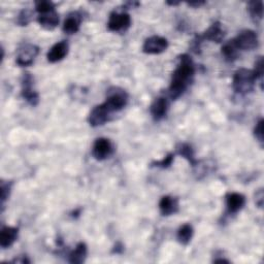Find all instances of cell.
<instances>
[{
    "mask_svg": "<svg viewBox=\"0 0 264 264\" xmlns=\"http://www.w3.org/2000/svg\"><path fill=\"white\" fill-rule=\"evenodd\" d=\"M195 76V65L190 55L183 54L179 57V64L171 75L169 96L175 100L181 97L192 84Z\"/></svg>",
    "mask_w": 264,
    "mask_h": 264,
    "instance_id": "obj_1",
    "label": "cell"
},
{
    "mask_svg": "<svg viewBox=\"0 0 264 264\" xmlns=\"http://www.w3.org/2000/svg\"><path fill=\"white\" fill-rule=\"evenodd\" d=\"M256 78L252 70L239 69L235 72L232 79L233 90L240 95H246L254 90Z\"/></svg>",
    "mask_w": 264,
    "mask_h": 264,
    "instance_id": "obj_2",
    "label": "cell"
},
{
    "mask_svg": "<svg viewBox=\"0 0 264 264\" xmlns=\"http://www.w3.org/2000/svg\"><path fill=\"white\" fill-rule=\"evenodd\" d=\"M128 98V94L124 89L113 87L107 91L106 99L103 104L112 114H114L122 111L127 105Z\"/></svg>",
    "mask_w": 264,
    "mask_h": 264,
    "instance_id": "obj_3",
    "label": "cell"
},
{
    "mask_svg": "<svg viewBox=\"0 0 264 264\" xmlns=\"http://www.w3.org/2000/svg\"><path fill=\"white\" fill-rule=\"evenodd\" d=\"M225 34H226V30L224 26L220 22H215L203 34L197 35L195 37V39L193 40V45H194L193 48L195 50H200L201 45L205 40L219 43L223 40V38L225 37Z\"/></svg>",
    "mask_w": 264,
    "mask_h": 264,
    "instance_id": "obj_4",
    "label": "cell"
},
{
    "mask_svg": "<svg viewBox=\"0 0 264 264\" xmlns=\"http://www.w3.org/2000/svg\"><path fill=\"white\" fill-rule=\"evenodd\" d=\"M233 39L239 51H253L259 46L258 35L251 29L240 31Z\"/></svg>",
    "mask_w": 264,
    "mask_h": 264,
    "instance_id": "obj_5",
    "label": "cell"
},
{
    "mask_svg": "<svg viewBox=\"0 0 264 264\" xmlns=\"http://www.w3.org/2000/svg\"><path fill=\"white\" fill-rule=\"evenodd\" d=\"M38 53H39V48L37 46L31 45V43L23 45L18 50L16 62L19 66H21V68L29 66L34 62Z\"/></svg>",
    "mask_w": 264,
    "mask_h": 264,
    "instance_id": "obj_6",
    "label": "cell"
},
{
    "mask_svg": "<svg viewBox=\"0 0 264 264\" xmlns=\"http://www.w3.org/2000/svg\"><path fill=\"white\" fill-rule=\"evenodd\" d=\"M131 26V17L127 13L113 12L109 15L107 28L113 32L126 31Z\"/></svg>",
    "mask_w": 264,
    "mask_h": 264,
    "instance_id": "obj_7",
    "label": "cell"
},
{
    "mask_svg": "<svg viewBox=\"0 0 264 264\" xmlns=\"http://www.w3.org/2000/svg\"><path fill=\"white\" fill-rule=\"evenodd\" d=\"M168 48V41L165 37L153 35L147 38L143 45V52L148 55H158L165 52Z\"/></svg>",
    "mask_w": 264,
    "mask_h": 264,
    "instance_id": "obj_8",
    "label": "cell"
},
{
    "mask_svg": "<svg viewBox=\"0 0 264 264\" xmlns=\"http://www.w3.org/2000/svg\"><path fill=\"white\" fill-rule=\"evenodd\" d=\"M114 153V146L112 142L104 138L97 139L92 148V155L97 161H103L109 158Z\"/></svg>",
    "mask_w": 264,
    "mask_h": 264,
    "instance_id": "obj_9",
    "label": "cell"
},
{
    "mask_svg": "<svg viewBox=\"0 0 264 264\" xmlns=\"http://www.w3.org/2000/svg\"><path fill=\"white\" fill-rule=\"evenodd\" d=\"M22 97L32 106H35L39 102V95L33 89V78L29 73L24 74L22 78Z\"/></svg>",
    "mask_w": 264,
    "mask_h": 264,
    "instance_id": "obj_10",
    "label": "cell"
},
{
    "mask_svg": "<svg viewBox=\"0 0 264 264\" xmlns=\"http://www.w3.org/2000/svg\"><path fill=\"white\" fill-rule=\"evenodd\" d=\"M112 113L106 108V106L101 103L93 107L88 116V123L92 127H99L104 125L106 122L111 121Z\"/></svg>",
    "mask_w": 264,
    "mask_h": 264,
    "instance_id": "obj_11",
    "label": "cell"
},
{
    "mask_svg": "<svg viewBox=\"0 0 264 264\" xmlns=\"http://www.w3.org/2000/svg\"><path fill=\"white\" fill-rule=\"evenodd\" d=\"M246 197L237 192H231L226 195V208L230 215H235L244 209Z\"/></svg>",
    "mask_w": 264,
    "mask_h": 264,
    "instance_id": "obj_12",
    "label": "cell"
},
{
    "mask_svg": "<svg viewBox=\"0 0 264 264\" xmlns=\"http://www.w3.org/2000/svg\"><path fill=\"white\" fill-rule=\"evenodd\" d=\"M69 51H70L69 42L66 40H61V41L55 43L48 52V54H47L48 61L50 63L59 62L68 56Z\"/></svg>",
    "mask_w": 264,
    "mask_h": 264,
    "instance_id": "obj_13",
    "label": "cell"
},
{
    "mask_svg": "<svg viewBox=\"0 0 264 264\" xmlns=\"http://www.w3.org/2000/svg\"><path fill=\"white\" fill-rule=\"evenodd\" d=\"M159 211L162 216L168 217L179 212V201L178 198L165 195L162 196L159 202Z\"/></svg>",
    "mask_w": 264,
    "mask_h": 264,
    "instance_id": "obj_14",
    "label": "cell"
},
{
    "mask_svg": "<svg viewBox=\"0 0 264 264\" xmlns=\"http://www.w3.org/2000/svg\"><path fill=\"white\" fill-rule=\"evenodd\" d=\"M168 100L165 97H158L156 98L151 106H150V113L155 121H160L167 115L168 111Z\"/></svg>",
    "mask_w": 264,
    "mask_h": 264,
    "instance_id": "obj_15",
    "label": "cell"
},
{
    "mask_svg": "<svg viewBox=\"0 0 264 264\" xmlns=\"http://www.w3.org/2000/svg\"><path fill=\"white\" fill-rule=\"evenodd\" d=\"M82 23V16L80 13H72L64 20L62 30L66 34H75L80 30Z\"/></svg>",
    "mask_w": 264,
    "mask_h": 264,
    "instance_id": "obj_16",
    "label": "cell"
},
{
    "mask_svg": "<svg viewBox=\"0 0 264 264\" xmlns=\"http://www.w3.org/2000/svg\"><path fill=\"white\" fill-rule=\"evenodd\" d=\"M19 234V229L17 227L6 226L3 228L0 233V246L3 249H8L14 245L17 240Z\"/></svg>",
    "mask_w": 264,
    "mask_h": 264,
    "instance_id": "obj_17",
    "label": "cell"
},
{
    "mask_svg": "<svg viewBox=\"0 0 264 264\" xmlns=\"http://www.w3.org/2000/svg\"><path fill=\"white\" fill-rule=\"evenodd\" d=\"M38 24L46 30H53L55 29L59 24V15L56 11L38 15L37 17Z\"/></svg>",
    "mask_w": 264,
    "mask_h": 264,
    "instance_id": "obj_18",
    "label": "cell"
},
{
    "mask_svg": "<svg viewBox=\"0 0 264 264\" xmlns=\"http://www.w3.org/2000/svg\"><path fill=\"white\" fill-rule=\"evenodd\" d=\"M88 254V248L85 243L81 241L77 245L75 250H73L69 255V261L73 264H81L85 262Z\"/></svg>",
    "mask_w": 264,
    "mask_h": 264,
    "instance_id": "obj_19",
    "label": "cell"
},
{
    "mask_svg": "<svg viewBox=\"0 0 264 264\" xmlns=\"http://www.w3.org/2000/svg\"><path fill=\"white\" fill-rule=\"evenodd\" d=\"M221 52H222V55L224 56L225 60L228 61V62H233L235 61L238 56H239V50L237 49L236 45H235V41L234 39H230L228 41H226L223 46H222V49H221Z\"/></svg>",
    "mask_w": 264,
    "mask_h": 264,
    "instance_id": "obj_20",
    "label": "cell"
},
{
    "mask_svg": "<svg viewBox=\"0 0 264 264\" xmlns=\"http://www.w3.org/2000/svg\"><path fill=\"white\" fill-rule=\"evenodd\" d=\"M193 234H194V229L192 227L191 224H183L179 229H178V232H177V239L180 244L184 245V246H187L192 237H193Z\"/></svg>",
    "mask_w": 264,
    "mask_h": 264,
    "instance_id": "obj_21",
    "label": "cell"
},
{
    "mask_svg": "<svg viewBox=\"0 0 264 264\" xmlns=\"http://www.w3.org/2000/svg\"><path fill=\"white\" fill-rule=\"evenodd\" d=\"M248 11L254 22L260 23L263 19V3L261 0L250 2L248 4Z\"/></svg>",
    "mask_w": 264,
    "mask_h": 264,
    "instance_id": "obj_22",
    "label": "cell"
},
{
    "mask_svg": "<svg viewBox=\"0 0 264 264\" xmlns=\"http://www.w3.org/2000/svg\"><path fill=\"white\" fill-rule=\"evenodd\" d=\"M178 154L182 157H184L193 167L197 165L198 161L195 158V154L193 151V148L189 144H181L178 149Z\"/></svg>",
    "mask_w": 264,
    "mask_h": 264,
    "instance_id": "obj_23",
    "label": "cell"
},
{
    "mask_svg": "<svg viewBox=\"0 0 264 264\" xmlns=\"http://www.w3.org/2000/svg\"><path fill=\"white\" fill-rule=\"evenodd\" d=\"M56 6L54 3L49 2V0H41V2L35 3V11L38 13V15L47 14L56 11Z\"/></svg>",
    "mask_w": 264,
    "mask_h": 264,
    "instance_id": "obj_24",
    "label": "cell"
},
{
    "mask_svg": "<svg viewBox=\"0 0 264 264\" xmlns=\"http://www.w3.org/2000/svg\"><path fill=\"white\" fill-rule=\"evenodd\" d=\"M254 75H255V78L256 80H260L262 82V79H263V74H264V60H263V57L260 56L258 57V59L256 60L255 62V68L254 70H252Z\"/></svg>",
    "mask_w": 264,
    "mask_h": 264,
    "instance_id": "obj_25",
    "label": "cell"
},
{
    "mask_svg": "<svg viewBox=\"0 0 264 264\" xmlns=\"http://www.w3.org/2000/svg\"><path fill=\"white\" fill-rule=\"evenodd\" d=\"M263 124H264V121L263 119H260L255 128H254V136L255 138L257 139V141L260 143L261 147H263V143H264V132H263Z\"/></svg>",
    "mask_w": 264,
    "mask_h": 264,
    "instance_id": "obj_26",
    "label": "cell"
},
{
    "mask_svg": "<svg viewBox=\"0 0 264 264\" xmlns=\"http://www.w3.org/2000/svg\"><path fill=\"white\" fill-rule=\"evenodd\" d=\"M31 17H32V12L29 10H23L19 16H18V24L21 26H27L30 21H31Z\"/></svg>",
    "mask_w": 264,
    "mask_h": 264,
    "instance_id": "obj_27",
    "label": "cell"
},
{
    "mask_svg": "<svg viewBox=\"0 0 264 264\" xmlns=\"http://www.w3.org/2000/svg\"><path fill=\"white\" fill-rule=\"evenodd\" d=\"M173 159H174V155L172 153H170V154L166 155L162 160L154 162L152 164V166H156V167H160V168H168L172 164Z\"/></svg>",
    "mask_w": 264,
    "mask_h": 264,
    "instance_id": "obj_28",
    "label": "cell"
},
{
    "mask_svg": "<svg viewBox=\"0 0 264 264\" xmlns=\"http://www.w3.org/2000/svg\"><path fill=\"white\" fill-rule=\"evenodd\" d=\"M10 192H11V183H5L3 181L2 182V205H3V208L5 206V203L7 202V200L10 196Z\"/></svg>",
    "mask_w": 264,
    "mask_h": 264,
    "instance_id": "obj_29",
    "label": "cell"
},
{
    "mask_svg": "<svg viewBox=\"0 0 264 264\" xmlns=\"http://www.w3.org/2000/svg\"><path fill=\"white\" fill-rule=\"evenodd\" d=\"M256 205L259 207V208H262L263 206V190L260 189L257 193H256Z\"/></svg>",
    "mask_w": 264,
    "mask_h": 264,
    "instance_id": "obj_30",
    "label": "cell"
},
{
    "mask_svg": "<svg viewBox=\"0 0 264 264\" xmlns=\"http://www.w3.org/2000/svg\"><path fill=\"white\" fill-rule=\"evenodd\" d=\"M206 5L205 2H194V3H188V6L193 7V8H200L202 6Z\"/></svg>",
    "mask_w": 264,
    "mask_h": 264,
    "instance_id": "obj_31",
    "label": "cell"
},
{
    "mask_svg": "<svg viewBox=\"0 0 264 264\" xmlns=\"http://www.w3.org/2000/svg\"><path fill=\"white\" fill-rule=\"evenodd\" d=\"M167 5H170V6H173V7H174V6H179L180 3H169V2H168Z\"/></svg>",
    "mask_w": 264,
    "mask_h": 264,
    "instance_id": "obj_32",
    "label": "cell"
}]
</instances>
